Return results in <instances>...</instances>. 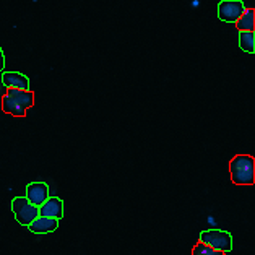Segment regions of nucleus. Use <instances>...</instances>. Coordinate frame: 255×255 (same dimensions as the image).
Masks as SVG:
<instances>
[{"label":"nucleus","instance_id":"nucleus-7","mask_svg":"<svg viewBox=\"0 0 255 255\" xmlns=\"http://www.w3.org/2000/svg\"><path fill=\"white\" fill-rule=\"evenodd\" d=\"M2 82L8 90H21L29 91V80L26 75L18 72H5L2 75Z\"/></svg>","mask_w":255,"mask_h":255},{"label":"nucleus","instance_id":"nucleus-5","mask_svg":"<svg viewBox=\"0 0 255 255\" xmlns=\"http://www.w3.org/2000/svg\"><path fill=\"white\" fill-rule=\"evenodd\" d=\"M26 200L33 205V207L39 208L49 198V187L44 182H33L26 187Z\"/></svg>","mask_w":255,"mask_h":255},{"label":"nucleus","instance_id":"nucleus-12","mask_svg":"<svg viewBox=\"0 0 255 255\" xmlns=\"http://www.w3.org/2000/svg\"><path fill=\"white\" fill-rule=\"evenodd\" d=\"M239 46L242 51L254 54L255 52V33H247V31L239 33Z\"/></svg>","mask_w":255,"mask_h":255},{"label":"nucleus","instance_id":"nucleus-11","mask_svg":"<svg viewBox=\"0 0 255 255\" xmlns=\"http://www.w3.org/2000/svg\"><path fill=\"white\" fill-rule=\"evenodd\" d=\"M2 109H3V113H7L10 116H15V117H24V116H26V109H24L21 104H18L16 101H13L11 98H8L7 95L2 98Z\"/></svg>","mask_w":255,"mask_h":255},{"label":"nucleus","instance_id":"nucleus-14","mask_svg":"<svg viewBox=\"0 0 255 255\" xmlns=\"http://www.w3.org/2000/svg\"><path fill=\"white\" fill-rule=\"evenodd\" d=\"M3 67H5V57H3V52H2V49H0V72L3 70Z\"/></svg>","mask_w":255,"mask_h":255},{"label":"nucleus","instance_id":"nucleus-1","mask_svg":"<svg viewBox=\"0 0 255 255\" xmlns=\"http://www.w3.org/2000/svg\"><path fill=\"white\" fill-rule=\"evenodd\" d=\"M229 174L236 185H252L255 182V161L249 154H238L229 163Z\"/></svg>","mask_w":255,"mask_h":255},{"label":"nucleus","instance_id":"nucleus-6","mask_svg":"<svg viewBox=\"0 0 255 255\" xmlns=\"http://www.w3.org/2000/svg\"><path fill=\"white\" fill-rule=\"evenodd\" d=\"M39 216L52 218V220L59 221L60 218L64 216V202L55 197L47 198V200L39 207Z\"/></svg>","mask_w":255,"mask_h":255},{"label":"nucleus","instance_id":"nucleus-3","mask_svg":"<svg viewBox=\"0 0 255 255\" xmlns=\"http://www.w3.org/2000/svg\"><path fill=\"white\" fill-rule=\"evenodd\" d=\"M11 210H13L16 221L23 226H29L36 218L39 216V208L33 207L24 197H16L11 202Z\"/></svg>","mask_w":255,"mask_h":255},{"label":"nucleus","instance_id":"nucleus-13","mask_svg":"<svg viewBox=\"0 0 255 255\" xmlns=\"http://www.w3.org/2000/svg\"><path fill=\"white\" fill-rule=\"evenodd\" d=\"M192 255H225V254L218 252V251H213L211 247L202 244V242H198V244L194 247V251H192Z\"/></svg>","mask_w":255,"mask_h":255},{"label":"nucleus","instance_id":"nucleus-9","mask_svg":"<svg viewBox=\"0 0 255 255\" xmlns=\"http://www.w3.org/2000/svg\"><path fill=\"white\" fill-rule=\"evenodd\" d=\"M7 96L11 98L18 104H21L24 109H29L34 104V93L33 91H21V90H7Z\"/></svg>","mask_w":255,"mask_h":255},{"label":"nucleus","instance_id":"nucleus-10","mask_svg":"<svg viewBox=\"0 0 255 255\" xmlns=\"http://www.w3.org/2000/svg\"><path fill=\"white\" fill-rule=\"evenodd\" d=\"M236 23H238L239 33H242V31H247V33H255V11L252 8L244 10V13H242V16Z\"/></svg>","mask_w":255,"mask_h":255},{"label":"nucleus","instance_id":"nucleus-4","mask_svg":"<svg viewBox=\"0 0 255 255\" xmlns=\"http://www.w3.org/2000/svg\"><path fill=\"white\" fill-rule=\"evenodd\" d=\"M244 10L246 7L241 0H223L220 7H218V16L223 21L236 23L244 13Z\"/></svg>","mask_w":255,"mask_h":255},{"label":"nucleus","instance_id":"nucleus-8","mask_svg":"<svg viewBox=\"0 0 255 255\" xmlns=\"http://www.w3.org/2000/svg\"><path fill=\"white\" fill-rule=\"evenodd\" d=\"M57 226H59L57 220H52V218H44V216H38L28 228H29V231L34 233V234H47V233L55 231Z\"/></svg>","mask_w":255,"mask_h":255},{"label":"nucleus","instance_id":"nucleus-2","mask_svg":"<svg viewBox=\"0 0 255 255\" xmlns=\"http://www.w3.org/2000/svg\"><path fill=\"white\" fill-rule=\"evenodd\" d=\"M202 244L211 247L213 251L218 252H229L233 249V238L231 234L226 231H220V229H208V231L200 233V241Z\"/></svg>","mask_w":255,"mask_h":255}]
</instances>
